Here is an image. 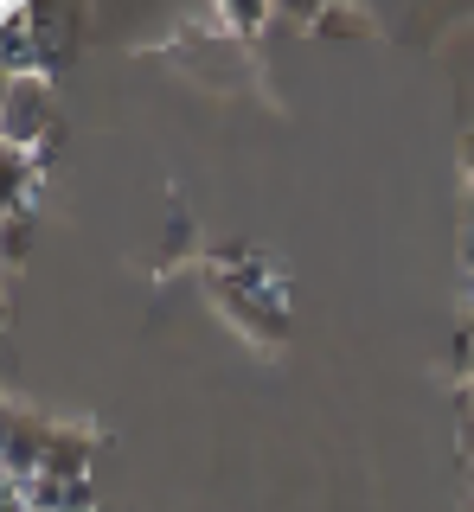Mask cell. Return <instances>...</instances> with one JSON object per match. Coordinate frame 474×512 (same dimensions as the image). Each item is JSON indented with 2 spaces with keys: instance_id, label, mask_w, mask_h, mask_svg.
Masks as SVG:
<instances>
[{
  "instance_id": "3957f363",
  "label": "cell",
  "mask_w": 474,
  "mask_h": 512,
  "mask_svg": "<svg viewBox=\"0 0 474 512\" xmlns=\"http://www.w3.org/2000/svg\"><path fill=\"white\" fill-rule=\"evenodd\" d=\"M0 180H7V218H26L33 186L45 180V148H0Z\"/></svg>"
},
{
  "instance_id": "8992f818",
  "label": "cell",
  "mask_w": 474,
  "mask_h": 512,
  "mask_svg": "<svg viewBox=\"0 0 474 512\" xmlns=\"http://www.w3.org/2000/svg\"><path fill=\"white\" fill-rule=\"evenodd\" d=\"M462 180H468V192H474V135L462 141Z\"/></svg>"
},
{
  "instance_id": "5b68a950",
  "label": "cell",
  "mask_w": 474,
  "mask_h": 512,
  "mask_svg": "<svg viewBox=\"0 0 474 512\" xmlns=\"http://www.w3.org/2000/svg\"><path fill=\"white\" fill-rule=\"evenodd\" d=\"M225 20H231V26H244V32H257L263 20H270V7H225Z\"/></svg>"
},
{
  "instance_id": "ba28073f",
  "label": "cell",
  "mask_w": 474,
  "mask_h": 512,
  "mask_svg": "<svg viewBox=\"0 0 474 512\" xmlns=\"http://www.w3.org/2000/svg\"><path fill=\"white\" fill-rule=\"evenodd\" d=\"M468 244H474V237H468Z\"/></svg>"
},
{
  "instance_id": "52a82bcc",
  "label": "cell",
  "mask_w": 474,
  "mask_h": 512,
  "mask_svg": "<svg viewBox=\"0 0 474 512\" xmlns=\"http://www.w3.org/2000/svg\"><path fill=\"white\" fill-rule=\"evenodd\" d=\"M20 512H39V506H20Z\"/></svg>"
},
{
  "instance_id": "7a4b0ae2",
  "label": "cell",
  "mask_w": 474,
  "mask_h": 512,
  "mask_svg": "<svg viewBox=\"0 0 474 512\" xmlns=\"http://www.w3.org/2000/svg\"><path fill=\"white\" fill-rule=\"evenodd\" d=\"M90 455H97V436H90V429L52 423L45 455H39V480H90Z\"/></svg>"
},
{
  "instance_id": "277c9868",
  "label": "cell",
  "mask_w": 474,
  "mask_h": 512,
  "mask_svg": "<svg viewBox=\"0 0 474 512\" xmlns=\"http://www.w3.org/2000/svg\"><path fill=\"white\" fill-rule=\"evenodd\" d=\"M26 506H39V512H97V474L90 480H33Z\"/></svg>"
},
{
  "instance_id": "6da1fadb",
  "label": "cell",
  "mask_w": 474,
  "mask_h": 512,
  "mask_svg": "<svg viewBox=\"0 0 474 512\" xmlns=\"http://www.w3.org/2000/svg\"><path fill=\"white\" fill-rule=\"evenodd\" d=\"M45 122H52V90H45V77H7L0 141H7V148H39Z\"/></svg>"
}]
</instances>
